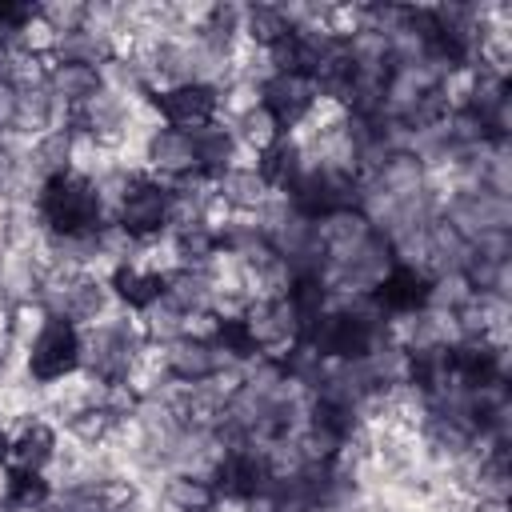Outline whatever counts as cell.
Segmentation results:
<instances>
[{
	"mask_svg": "<svg viewBox=\"0 0 512 512\" xmlns=\"http://www.w3.org/2000/svg\"><path fill=\"white\" fill-rule=\"evenodd\" d=\"M52 100L68 112H76L80 104H88L104 84H100V68H88V64H64V60H52L48 64V76H44Z\"/></svg>",
	"mask_w": 512,
	"mask_h": 512,
	"instance_id": "4fadbf2b",
	"label": "cell"
},
{
	"mask_svg": "<svg viewBox=\"0 0 512 512\" xmlns=\"http://www.w3.org/2000/svg\"><path fill=\"white\" fill-rule=\"evenodd\" d=\"M8 448H12V428L0 420V464H8Z\"/></svg>",
	"mask_w": 512,
	"mask_h": 512,
	"instance_id": "83f0119b",
	"label": "cell"
},
{
	"mask_svg": "<svg viewBox=\"0 0 512 512\" xmlns=\"http://www.w3.org/2000/svg\"><path fill=\"white\" fill-rule=\"evenodd\" d=\"M168 208H172V188L148 172H132L112 224H120L132 240H152L168 232Z\"/></svg>",
	"mask_w": 512,
	"mask_h": 512,
	"instance_id": "3957f363",
	"label": "cell"
},
{
	"mask_svg": "<svg viewBox=\"0 0 512 512\" xmlns=\"http://www.w3.org/2000/svg\"><path fill=\"white\" fill-rule=\"evenodd\" d=\"M108 288H112V296H116L120 308L144 312V308L164 292V280H160L156 272H148V268H140V264L128 260V264H120V268L108 272Z\"/></svg>",
	"mask_w": 512,
	"mask_h": 512,
	"instance_id": "9a60e30c",
	"label": "cell"
},
{
	"mask_svg": "<svg viewBox=\"0 0 512 512\" xmlns=\"http://www.w3.org/2000/svg\"><path fill=\"white\" fill-rule=\"evenodd\" d=\"M188 136H192V152H196V172L200 176L216 180L224 168H232V160H236V136H232V128L224 120H212V124H204V128H196Z\"/></svg>",
	"mask_w": 512,
	"mask_h": 512,
	"instance_id": "5bb4252c",
	"label": "cell"
},
{
	"mask_svg": "<svg viewBox=\"0 0 512 512\" xmlns=\"http://www.w3.org/2000/svg\"><path fill=\"white\" fill-rule=\"evenodd\" d=\"M224 352L212 344V340H192V336H180L172 344H164V368L172 380L180 384H200V380H212L220 368H224Z\"/></svg>",
	"mask_w": 512,
	"mask_h": 512,
	"instance_id": "9c48e42d",
	"label": "cell"
},
{
	"mask_svg": "<svg viewBox=\"0 0 512 512\" xmlns=\"http://www.w3.org/2000/svg\"><path fill=\"white\" fill-rule=\"evenodd\" d=\"M256 168H260V176L268 180L272 192H292V184H296L300 172H304V152H300L288 136H280L268 152L256 156Z\"/></svg>",
	"mask_w": 512,
	"mask_h": 512,
	"instance_id": "ac0fdd59",
	"label": "cell"
},
{
	"mask_svg": "<svg viewBox=\"0 0 512 512\" xmlns=\"http://www.w3.org/2000/svg\"><path fill=\"white\" fill-rule=\"evenodd\" d=\"M4 364H8V352L0 348V376H4Z\"/></svg>",
	"mask_w": 512,
	"mask_h": 512,
	"instance_id": "f1b7e54d",
	"label": "cell"
},
{
	"mask_svg": "<svg viewBox=\"0 0 512 512\" xmlns=\"http://www.w3.org/2000/svg\"><path fill=\"white\" fill-rule=\"evenodd\" d=\"M16 116H20V88L12 80H0V136L16 132Z\"/></svg>",
	"mask_w": 512,
	"mask_h": 512,
	"instance_id": "484cf974",
	"label": "cell"
},
{
	"mask_svg": "<svg viewBox=\"0 0 512 512\" xmlns=\"http://www.w3.org/2000/svg\"><path fill=\"white\" fill-rule=\"evenodd\" d=\"M56 496L52 480L44 472H20V468H8V484H4V500L20 512H40L48 508Z\"/></svg>",
	"mask_w": 512,
	"mask_h": 512,
	"instance_id": "44dd1931",
	"label": "cell"
},
{
	"mask_svg": "<svg viewBox=\"0 0 512 512\" xmlns=\"http://www.w3.org/2000/svg\"><path fill=\"white\" fill-rule=\"evenodd\" d=\"M140 316V328H144V340L148 344H172V340H180L184 336V312L160 292L144 312H136Z\"/></svg>",
	"mask_w": 512,
	"mask_h": 512,
	"instance_id": "7402d4cb",
	"label": "cell"
},
{
	"mask_svg": "<svg viewBox=\"0 0 512 512\" xmlns=\"http://www.w3.org/2000/svg\"><path fill=\"white\" fill-rule=\"evenodd\" d=\"M216 196H220L224 208L256 216L264 208V200L272 196V188H268V180L260 176L256 164H232V168H224L216 176Z\"/></svg>",
	"mask_w": 512,
	"mask_h": 512,
	"instance_id": "8fae6325",
	"label": "cell"
},
{
	"mask_svg": "<svg viewBox=\"0 0 512 512\" xmlns=\"http://www.w3.org/2000/svg\"><path fill=\"white\" fill-rule=\"evenodd\" d=\"M48 308L40 304V300H24V304H12V320H8V336H12V352H24L36 336H40V328L48 324Z\"/></svg>",
	"mask_w": 512,
	"mask_h": 512,
	"instance_id": "603a6c76",
	"label": "cell"
},
{
	"mask_svg": "<svg viewBox=\"0 0 512 512\" xmlns=\"http://www.w3.org/2000/svg\"><path fill=\"white\" fill-rule=\"evenodd\" d=\"M424 296H428V276L420 268H412V264H396L380 280V288L372 292V300L384 312V320L388 316H408V312L424 308Z\"/></svg>",
	"mask_w": 512,
	"mask_h": 512,
	"instance_id": "30bf717a",
	"label": "cell"
},
{
	"mask_svg": "<svg viewBox=\"0 0 512 512\" xmlns=\"http://www.w3.org/2000/svg\"><path fill=\"white\" fill-rule=\"evenodd\" d=\"M40 16L52 24L56 36H68V32L84 28V20H88V4H76V0H64V4H40Z\"/></svg>",
	"mask_w": 512,
	"mask_h": 512,
	"instance_id": "d4e9b609",
	"label": "cell"
},
{
	"mask_svg": "<svg viewBox=\"0 0 512 512\" xmlns=\"http://www.w3.org/2000/svg\"><path fill=\"white\" fill-rule=\"evenodd\" d=\"M216 488L204 476L192 472H164L160 492H156V512H212L216 508Z\"/></svg>",
	"mask_w": 512,
	"mask_h": 512,
	"instance_id": "7c38bea8",
	"label": "cell"
},
{
	"mask_svg": "<svg viewBox=\"0 0 512 512\" xmlns=\"http://www.w3.org/2000/svg\"><path fill=\"white\" fill-rule=\"evenodd\" d=\"M80 372V328L64 316H48L40 336L24 348V376L32 384H56Z\"/></svg>",
	"mask_w": 512,
	"mask_h": 512,
	"instance_id": "7a4b0ae2",
	"label": "cell"
},
{
	"mask_svg": "<svg viewBox=\"0 0 512 512\" xmlns=\"http://www.w3.org/2000/svg\"><path fill=\"white\" fill-rule=\"evenodd\" d=\"M144 172L164 180V184H176L184 176H196V152H192V136L180 132V128H156L144 144Z\"/></svg>",
	"mask_w": 512,
	"mask_h": 512,
	"instance_id": "52a82bcc",
	"label": "cell"
},
{
	"mask_svg": "<svg viewBox=\"0 0 512 512\" xmlns=\"http://www.w3.org/2000/svg\"><path fill=\"white\" fill-rule=\"evenodd\" d=\"M164 296H168L184 316H192V312H212V300H216L212 280H208L204 268H176L172 276H164Z\"/></svg>",
	"mask_w": 512,
	"mask_h": 512,
	"instance_id": "e0dca14e",
	"label": "cell"
},
{
	"mask_svg": "<svg viewBox=\"0 0 512 512\" xmlns=\"http://www.w3.org/2000/svg\"><path fill=\"white\" fill-rule=\"evenodd\" d=\"M68 160H72V132L68 128H52L28 144V168L36 172L40 184L68 176Z\"/></svg>",
	"mask_w": 512,
	"mask_h": 512,
	"instance_id": "2e32d148",
	"label": "cell"
},
{
	"mask_svg": "<svg viewBox=\"0 0 512 512\" xmlns=\"http://www.w3.org/2000/svg\"><path fill=\"white\" fill-rule=\"evenodd\" d=\"M36 212H40V224L44 232L52 236H80V232H96L108 220L104 204H100V192L92 180H80V176H56L40 188L36 196Z\"/></svg>",
	"mask_w": 512,
	"mask_h": 512,
	"instance_id": "6da1fadb",
	"label": "cell"
},
{
	"mask_svg": "<svg viewBox=\"0 0 512 512\" xmlns=\"http://www.w3.org/2000/svg\"><path fill=\"white\" fill-rule=\"evenodd\" d=\"M152 104H156L160 120L168 128H180V132H196V128H204V124L216 120V88L196 84V80L172 84V88L156 92Z\"/></svg>",
	"mask_w": 512,
	"mask_h": 512,
	"instance_id": "5b68a950",
	"label": "cell"
},
{
	"mask_svg": "<svg viewBox=\"0 0 512 512\" xmlns=\"http://www.w3.org/2000/svg\"><path fill=\"white\" fill-rule=\"evenodd\" d=\"M52 512H108L104 488H60L52 496Z\"/></svg>",
	"mask_w": 512,
	"mask_h": 512,
	"instance_id": "cb8c5ba5",
	"label": "cell"
},
{
	"mask_svg": "<svg viewBox=\"0 0 512 512\" xmlns=\"http://www.w3.org/2000/svg\"><path fill=\"white\" fill-rule=\"evenodd\" d=\"M316 100H320V92H316L312 76H304V72H272L260 84V104L280 120L284 132L296 128L312 112Z\"/></svg>",
	"mask_w": 512,
	"mask_h": 512,
	"instance_id": "8992f818",
	"label": "cell"
},
{
	"mask_svg": "<svg viewBox=\"0 0 512 512\" xmlns=\"http://www.w3.org/2000/svg\"><path fill=\"white\" fill-rule=\"evenodd\" d=\"M12 60H16V52H12V44H8V32H0V80H8Z\"/></svg>",
	"mask_w": 512,
	"mask_h": 512,
	"instance_id": "4316f807",
	"label": "cell"
},
{
	"mask_svg": "<svg viewBox=\"0 0 512 512\" xmlns=\"http://www.w3.org/2000/svg\"><path fill=\"white\" fill-rule=\"evenodd\" d=\"M228 128H232L236 144H240V148H248L252 156L268 152V148H272V144H276V140L284 136L280 120H276V116H272V112H268L264 104H256L252 112H244V116H240V120H232Z\"/></svg>",
	"mask_w": 512,
	"mask_h": 512,
	"instance_id": "d6986e66",
	"label": "cell"
},
{
	"mask_svg": "<svg viewBox=\"0 0 512 512\" xmlns=\"http://www.w3.org/2000/svg\"><path fill=\"white\" fill-rule=\"evenodd\" d=\"M288 20L280 12V4H244V16H240V36L260 44V48H272L288 36Z\"/></svg>",
	"mask_w": 512,
	"mask_h": 512,
	"instance_id": "ffe728a7",
	"label": "cell"
},
{
	"mask_svg": "<svg viewBox=\"0 0 512 512\" xmlns=\"http://www.w3.org/2000/svg\"><path fill=\"white\" fill-rule=\"evenodd\" d=\"M440 216L460 240L472 244L484 232H508L512 228V196H500L488 188H464L452 200H444Z\"/></svg>",
	"mask_w": 512,
	"mask_h": 512,
	"instance_id": "277c9868",
	"label": "cell"
},
{
	"mask_svg": "<svg viewBox=\"0 0 512 512\" xmlns=\"http://www.w3.org/2000/svg\"><path fill=\"white\" fill-rule=\"evenodd\" d=\"M60 448V428H52L40 416H24L12 424V448H8V468L20 472H48Z\"/></svg>",
	"mask_w": 512,
	"mask_h": 512,
	"instance_id": "ba28073f",
	"label": "cell"
}]
</instances>
